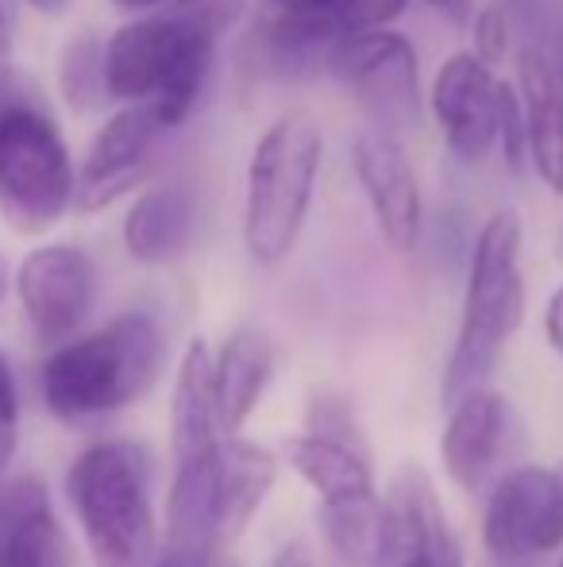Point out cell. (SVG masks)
Instances as JSON below:
<instances>
[{
	"label": "cell",
	"mask_w": 563,
	"mask_h": 567,
	"mask_svg": "<svg viewBox=\"0 0 563 567\" xmlns=\"http://www.w3.org/2000/svg\"><path fill=\"white\" fill-rule=\"evenodd\" d=\"M243 0H174L128 16L105 35V85L113 105H150L166 132L186 127L217 74L220 35L236 28Z\"/></svg>",
	"instance_id": "1"
},
{
	"label": "cell",
	"mask_w": 563,
	"mask_h": 567,
	"mask_svg": "<svg viewBox=\"0 0 563 567\" xmlns=\"http://www.w3.org/2000/svg\"><path fill=\"white\" fill-rule=\"evenodd\" d=\"M166 359L163 329L150 313H121L97 332L70 337L43 363V402L62 425H90L155 386Z\"/></svg>",
	"instance_id": "2"
},
{
	"label": "cell",
	"mask_w": 563,
	"mask_h": 567,
	"mask_svg": "<svg viewBox=\"0 0 563 567\" xmlns=\"http://www.w3.org/2000/svg\"><path fill=\"white\" fill-rule=\"evenodd\" d=\"M324 171V132L309 113H282L259 132L243 171V251L279 270L301 244Z\"/></svg>",
	"instance_id": "3"
},
{
	"label": "cell",
	"mask_w": 563,
	"mask_h": 567,
	"mask_svg": "<svg viewBox=\"0 0 563 567\" xmlns=\"http://www.w3.org/2000/svg\"><path fill=\"white\" fill-rule=\"evenodd\" d=\"M521 247H525V228L518 209H494L475 231L459 337L444 367V405L487 386L502 348L525 321Z\"/></svg>",
	"instance_id": "4"
},
{
	"label": "cell",
	"mask_w": 563,
	"mask_h": 567,
	"mask_svg": "<svg viewBox=\"0 0 563 567\" xmlns=\"http://www.w3.org/2000/svg\"><path fill=\"white\" fill-rule=\"evenodd\" d=\"M77 166L59 120L0 54V217L20 236H43L74 209Z\"/></svg>",
	"instance_id": "5"
},
{
	"label": "cell",
	"mask_w": 563,
	"mask_h": 567,
	"mask_svg": "<svg viewBox=\"0 0 563 567\" xmlns=\"http://www.w3.org/2000/svg\"><path fill=\"white\" fill-rule=\"evenodd\" d=\"M66 498L97 567H155L150 460L132 441L90 444L66 471Z\"/></svg>",
	"instance_id": "6"
},
{
	"label": "cell",
	"mask_w": 563,
	"mask_h": 567,
	"mask_svg": "<svg viewBox=\"0 0 563 567\" xmlns=\"http://www.w3.org/2000/svg\"><path fill=\"white\" fill-rule=\"evenodd\" d=\"M324 74L363 109L371 127L406 135L425 124L421 59L398 28L340 35L324 54Z\"/></svg>",
	"instance_id": "7"
},
{
	"label": "cell",
	"mask_w": 563,
	"mask_h": 567,
	"mask_svg": "<svg viewBox=\"0 0 563 567\" xmlns=\"http://www.w3.org/2000/svg\"><path fill=\"white\" fill-rule=\"evenodd\" d=\"M482 540L498 564H525L556 553L563 545V460L552 467H518L498 478Z\"/></svg>",
	"instance_id": "8"
},
{
	"label": "cell",
	"mask_w": 563,
	"mask_h": 567,
	"mask_svg": "<svg viewBox=\"0 0 563 567\" xmlns=\"http://www.w3.org/2000/svg\"><path fill=\"white\" fill-rule=\"evenodd\" d=\"M498 93L502 78L494 66L456 51L436 66L425 90V116L440 132V143L459 166H482L498 140Z\"/></svg>",
	"instance_id": "9"
},
{
	"label": "cell",
	"mask_w": 563,
	"mask_h": 567,
	"mask_svg": "<svg viewBox=\"0 0 563 567\" xmlns=\"http://www.w3.org/2000/svg\"><path fill=\"white\" fill-rule=\"evenodd\" d=\"M347 163L378 236L398 255H414L425 231V194L402 135L367 124L347 147Z\"/></svg>",
	"instance_id": "10"
},
{
	"label": "cell",
	"mask_w": 563,
	"mask_h": 567,
	"mask_svg": "<svg viewBox=\"0 0 563 567\" xmlns=\"http://www.w3.org/2000/svg\"><path fill=\"white\" fill-rule=\"evenodd\" d=\"M163 135L166 127L150 105H116L77 166L74 209L105 213L121 197L136 194L150 178V163H155V147L163 143Z\"/></svg>",
	"instance_id": "11"
},
{
	"label": "cell",
	"mask_w": 563,
	"mask_h": 567,
	"mask_svg": "<svg viewBox=\"0 0 563 567\" xmlns=\"http://www.w3.org/2000/svg\"><path fill=\"white\" fill-rule=\"evenodd\" d=\"M97 270L77 244H39L15 270V298L39 340L77 337L93 309Z\"/></svg>",
	"instance_id": "12"
},
{
	"label": "cell",
	"mask_w": 563,
	"mask_h": 567,
	"mask_svg": "<svg viewBox=\"0 0 563 567\" xmlns=\"http://www.w3.org/2000/svg\"><path fill=\"white\" fill-rule=\"evenodd\" d=\"M440 436V463L459 491H479L502 463L513 433V410L498 390H471L448 405Z\"/></svg>",
	"instance_id": "13"
},
{
	"label": "cell",
	"mask_w": 563,
	"mask_h": 567,
	"mask_svg": "<svg viewBox=\"0 0 563 567\" xmlns=\"http://www.w3.org/2000/svg\"><path fill=\"white\" fill-rule=\"evenodd\" d=\"M513 85L525 109L529 171L536 174L552 197H563V82L541 43H525L513 51Z\"/></svg>",
	"instance_id": "14"
},
{
	"label": "cell",
	"mask_w": 563,
	"mask_h": 567,
	"mask_svg": "<svg viewBox=\"0 0 563 567\" xmlns=\"http://www.w3.org/2000/svg\"><path fill=\"white\" fill-rule=\"evenodd\" d=\"M197 231V194L186 182H143L124 213V251L143 267H170L189 251Z\"/></svg>",
	"instance_id": "15"
},
{
	"label": "cell",
	"mask_w": 563,
	"mask_h": 567,
	"mask_svg": "<svg viewBox=\"0 0 563 567\" xmlns=\"http://www.w3.org/2000/svg\"><path fill=\"white\" fill-rule=\"evenodd\" d=\"M220 553V529L212 517V452L174 463L166 498V540L155 567H212Z\"/></svg>",
	"instance_id": "16"
},
{
	"label": "cell",
	"mask_w": 563,
	"mask_h": 567,
	"mask_svg": "<svg viewBox=\"0 0 563 567\" xmlns=\"http://www.w3.org/2000/svg\"><path fill=\"white\" fill-rule=\"evenodd\" d=\"M394 556L386 567H463V548L421 467H406L390 494Z\"/></svg>",
	"instance_id": "17"
},
{
	"label": "cell",
	"mask_w": 563,
	"mask_h": 567,
	"mask_svg": "<svg viewBox=\"0 0 563 567\" xmlns=\"http://www.w3.org/2000/svg\"><path fill=\"white\" fill-rule=\"evenodd\" d=\"M274 475H279V463L267 449L240 441L236 433L228 441H217L212 449V517H217L220 545H232L248 529L251 517L271 494Z\"/></svg>",
	"instance_id": "18"
},
{
	"label": "cell",
	"mask_w": 563,
	"mask_h": 567,
	"mask_svg": "<svg viewBox=\"0 0 563 567\" xmlns=\"http://www.w3.org/2000/svg\"><path fill=\"white\" fill-rule=\"evenodd\" d=\"M66 540L43 478H15L0 491V567H62Z\"/></svg>",
	"instance_id": "19"
},
{
	"label": "cell",
	"mask_w": 563,
	"mask_h": 567,
	"mask_svg": "<svg viewBox=\"0 0 563 567\" xmlns=\"http://www.w3.org/2000/svg\"><path fill=\"white\" fill-rule=\"evenodd\" d=\"M217 394H212V351L201 337L181 351L170 398V452L174 463L197 460L217 449Z\"/></svg>",
	"instance_id": "20"
},
{
	"label": "cell",
	"mask_w": 563,
	"mask_h": 567,
	"mask_svg": "<svg viewBox=\"0 0 563 567\" xmlns=\"http://www.w3.org/2000/svg\"><path fill=\"white\" fill-rule=\"evenodd\" d=\"M274 374V343L259 329H236L212 355V394L217 421L228 436L251 417Z\"/></svg>",
	"instance_id": "21"
},
{
	"label": "cell",
	"mask_w": 563,
	"mask_h": 567,
	"mask_svg": "<svg viewBox=\"0 0 563 567\" xmlns=\"http://www.w3.org/2000/svg\"><path fill=\"white\" fill-rule=\"evenodd\" d=\"M321 529L347 567H386L394 556V509L375 491L321 502Z\"/></svg>",
	"instance_id": "22"
},
{
	"label": "cell",
	"mask_w": 563,
	"mask_h": 567,
	"mask_svg": "<svg viewBox=\"0 0 563 567\" xmlns=\"http://www.w3.org/2000/svg\"><path fill=\"white\" fill-rule=\"evenodd\" d=\"M285 460L321 494V502L375 491V471L367 463V452L355 449V444L336 441V436H321V433L290 436L285 441Z\"/></svg>",
	"instance_id": "23"
},
{
	"label": "cell",
	"mask_w": 563,
	"mask_h": 567,
	"mask_svg": "<svg viewBox=\"0 0 563 567\" xmlns=\"http://www.w3.org/2000/svg\"><path fill=\"white\" fill-rule=\"evenodd\" d=\"M54 82H59L62 105L77 116L113 105L105 85V39L97 31L70 35L59 51V62H54Z\"/></svg>",
	"instance_id": "24"
},
{
	"label": "cell",
	"mask_w": 563,
	"mask_h": 567,
	"mask_svg": "<svg viewBox=\"0 0 563 567\" xmlns=\"http://www.w3.org/2000/svg\"><path fill=\"white\" fill-rule=\"evenodd\" d=\"M305 12H313L340 39L352 31L394 28L409 12V0H309Z\"/></svg>",
	"instance_id": "25"
},
{
	"label": "cell",
	"mask_w": 563,
	"mask_h": 567,
	"mask_svg": "<svg viewBox=\"0 0 563 567\" xmlns=\"http://www.w3.org/2000/svg\"><path fill=\"white\" fill-rule=\"evenodd\" d=\"M467 35H471V47H467V51L494 70L502 66L505 59H513V51H518V35H513L510 16H505L494 0L475 4L471 20H467Z\"/></svg>",
	"instance_id": "26"
},
{
	"label": "cell",
	"mask_w": 563,
	"mask_h": 567,
	"mask_svg": "<svg viewBox=\"0 0 563 567\" xmlns=\"http://www.w3.org/2000/svg\"><path fill=\"white\" fill-rule=\"evenodd\" d=\"M494 151L502 155L505 171L525 174L529 171V143H525V109H521V93L513 82L502 78V93H498V140Z\"/></svg>",
	"instance_id": "27"
},
{
	"label": "cell",
	"mask_w": 563,
	"mask_h": 567,
	"mask_svg": "<svg viewBox=\"0 0 563 567\" xmlns=\"http://www.w3.org/2000/svg\"><path fill=\"white\" fill-rule=\"evenodd\" d=\"M15 433H20V390H15L12 363L0 351V475L15 452Z\"/></svg>",
	"instance_id": "28"
},
{
	"label": "cell",
	"mask_w": 563,
	"mask_h": 567,
	"mask_svg": "<svg viewBox=\"0 0 563 567\" xmlns=\"http://www.w3.org/2000/svg\"><path fill=\"white\" fill-rule=\"evenodd\" d=\"M494 4L510 16L513 35H518V47H525V43H541L544 47V39H549V23H552L544 0H494Z\"/></svg>",
	"instance_id": "29"
},
{
	"label": "cell",
	"mask_w": 563,
	"mask_h": 567,
	"mask_svg": "<svg viewBox=\"0 0 563 567\" xmlns=\"http://www.w3.org/2000/svg\"><path fill=\"white\" fill-rule=\"evenodd\" d=\"M544 337H549L552 351L563 355V282L544 301Z\"/></svg>",
	"instance_id": "30"
},
{
	"label": "cell",
	"mask_w": 563,
	"mask_h": 567,
	"mask_svg": "<svg viewBox=\"0 0 563 567\" xmlns=\"http://www.w3.org/2000/svg\"><path fill=\"white\" fill-rule=\"evenodd\" d=\"M425 4L432 8L440 20H448L451 28H467V20H471V12H475L479 0H425Z\"/></svg>",
	"instance_id": "31"
},
{
	"label": "cell",
	"mask_w": 563,
	"mask_h": 567,
	"mask_svg": "<svg viewBox=\"0 0 563 567\" xmlns=\"http://www.w3.org/2000/svg\"><path fill=\"white\" fill-rule=\"evenodd\" d=\"M544 51H549L552 70H556V78L563 82V12L549 23V39H544Z\"/></svg>",
	"instance_id": "32"
},
{
	"label": "cell",
	"mask_w": 563,
	"mask_h": 567,
	"mask_svg": "<svg viewBox=\"0 0 563 567\" xmlns=\"http://www.w3.org/2000/svg\"><path fill=\"white\" fill-rule=\"evenodd\" d=\"M15 31V0H0V54H8Z\"/></svg>",
	"instance_id": "33"
},
{
	"label": "cell",
	"mask_w": 563,
	"mask_h": 567,
	"mask_svg": "<svg viewBox=\"0 0 563 567\" xmlns=\"http://www.w3.org/2000/svg\"><path fill=\"white\" fill-rule=\"evenodd\" d=\"M108 4L124 16H143V12H158V8L174 4V0H108Z\"/></svg>",
	"instance_id": "34"
},
{
	"label": "cell",
	"mask_w": 563,
	"mask_h": 567,
	"mask_svg": "<svg viewBox=\"0 0 563 567\" xmlns=\"http://www.w3.org/2000/svg\"><path fill=\"white\" fill-rule=\"evenodd\" d=\"M23 4H28L35 16H43V20H59L74 0H23Z\"/></svg>",
	"instance_id": "35"
},
{
	"label": "cell",
	"mask_w": 563,
	"mask_h": 567,
	"mask_svg": "<svg viewBox=\"0 0 563 567\" xmlns=\"http://www.w3.org/2000/svg\"><path fill=\"white\" fill-rule=\"evenodd\" d=\"M256 4H267V8H305L309 0H256Z\"/></svg>",
	"instance_id": "36"
},
{
	"label": "cell",
	"mask_w": 563,
	"mask_h": 567,
	"mask_svg": "<svg viewBox=\"0 0 563 567\" xmlns=\"http://www.w3.org/2000/svg\"><path fill=\"white\" fill-rule=\"evenodd\" d=\"M8 293V270H4V259H0V301H4Z\"/></svg>",
	"instance_id": "37"
},
{
	"label": "cell",
	"mask_w": 563,
	"mask_h": 567,
	"mask_svg": "<svg viewBox=\"0 0 563 567\" xmlns=\"http://www.w3.org/2000/svg\"><path fill=\"white\" fill-rule=\"evenodd\" d=\"M560 567H563V560H560Z\"/></svg>",
	"instance_id": "38"
}]
</instances>
